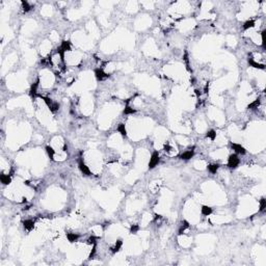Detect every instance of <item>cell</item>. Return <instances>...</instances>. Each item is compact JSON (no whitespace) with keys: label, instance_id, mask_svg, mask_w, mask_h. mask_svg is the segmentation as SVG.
<instances>
[{"label":"cell","instance_id":"obj_24","mask_svg":"<svg viewBox=\"0 0 266 266\" xmlns=\"http://www.w3.org/2000/svg\"><path fill=\"white\" fill-rule=\"evenodd\" d=\"M138 230H139V227H138L137 225H132V226H131V229H130V232L132 233V234H136Z\"/></svg>","mask_w":266,"mask_h":266},{"label":"cell","instance_id":"obj_9","mask_svg":"<svg viewBox=\"0 0 266 266\" xmlns=\"http://www.w3.org/2000/svg\"><path fill=\"white\" fill-rule=\"evenodd\" d=\"M60 49L62 50L64 53L69 52V51H71V50H72L71 43H70L69 41H62V44H60Z\"/></svg>","mask_w":266,"mask_h":266},{"label":"cell","instance_id":"obj_19","mask_svg":"<svg viewBox=\"0 0 266 266\" xmlns=\"http://www.w3.org/2000/svg\"><path fill=\"white\" fill-rule=\"evenodd\" d=\"M135 112H136V109H134L133 107H130L129 105L125 106V108H124V114H125V116H130V114H134Z\"/></svg>","mask_w":266,"mask_h":266},{"label":"cell","instance_id":"obj_17","mask_svg":"<svg viewBox=\"0 0 266 266\" xmlns=\"http://www.w3.org/2000/svg\"><path fill=\"white\" fill-rule=\"evenodd\" d=\"M46 152H47L50 159H52V160L54 159L55 155H56V152H55V150L53 149L51 146H47V147H46Z\"/></svg>","mask_w":266,"mask_h":266},{"label":"cell","instance_id":"obj_20","mask_svg":"<svg viewBox=\"0 0 266 266\" xmlns=\"http://www.w3.org/2000/svg\"><path fill=\"white\" fill-rule=\"evenodd\" d=\"M97 239H98V238L96 237L95 235H92V236H90V237L88 238V240H86V243H88V245H94V244H96V243H97Z\"/></svg>","mask_w":266,"mask_h":266},{"label":"cell","instance_id":"obj_22","mask_svg":"<svg viewBox=\"0 0 266 266\" xmlns=\"http://www.w3.org/2000/svg\"><path fill=\"white\" fill-rule=\"evenodd\" d=\"M22 8H23L24 12L27 13L31 10V5L28 2H26V1H22Z\"/></svg>","mask_w":266,"mask_h":266},{"label":"cell","instance_id":"obj_12","mask_svg":"<svg viewBox=\"0 0 266 266\" xmlns=\"http://www.w3.org/2000/svg\"><path fill=\"white\" fill-rule=\"evenodd\" d=\"M79 234H77V233H66V239H68V241L69 242H76V241H78L79 239Z\"/></svg>","mask_w":266,"mask_h":266},{"label":"cell","instance_id":"obj_18","mask_svg":"<svg viewBox=\"0 0 266 266\" xmlns=\"http://www.w3.org/2000/svg\"><path fill=\"white\" fill-rule=\"evenodd\" d=\"M187 229H189V223L186 220H183L182 221V225L180 226V229H179V235H182V234H184V232H185Z\"/></svg>","mask_w":266,"mask_h":266},{"label":"cell","instance_id":"obj_3","mask_svg":"<svg viewBox=\"0 0 266 266\" xmlns=\"http://www.w3.org/2000/svg\"><path fill=\"white\" fill-rule=\"evenodd\" d=\"M109 74L106 73L102 68H98V69L95 70V77L98 81H104L109 78Z\"/></svg>","mask_w":266,"mask_h":266},{"label":"cell","instance_id":"obj_23","mask_svg":"<svg viewBox=\"0 0 266 266\" xmlns=\"http://www.w3.org/2000/svg\"><path fill=\"white\" fill-rule=\"evenodd\" d=\"M259 204H260V211H263V210L265 209V207H266V200L261 199L260 200Z\"/></svg>","mask_w":266,"mask_h":266},{"label":"cell","instance_id":"obj_6","mask_svg":"<svg viewBox=\"0 0 266 266\" xmlns=\"http://www.w3.org/2000/svg\"><path fill=\"white\" fill-rule=\"evenodd\" d=\"M249 64L251 66H253V68H255V69H259V70H264L265 69V64H260V62H256V60L253 58V57H249Z\"/></svg>","mask_w":266,"mask_h":266},{"label":"cell","instance_id":"obj_5","mask_svg":"<svg viewBox=\"0 0 266 266\" xmlns=\"http://www.w3.org/2000/svg\"><path fill=\"white\" fill-rule=\"evenodd\" d=\"M193 156H195V150L189 149V150L184 151V152L180 155V158L182 160H189V159H191Z\"/></svg>","mask_w":266,"mask_h":266},{"label":"cell","instance_id":"obj_21","mask_svg":"<svg viewBox=\"0 0 266 266\" xmlns=\"http://www.w3.org/2000/svg\"><path fill=\"white\" fill-rule=\"evenodd\" d=\"M206 136L209 139H211L212 141L213 140H215V138H216V131H214V130H209L208 132H207V134H206Z\"/></svg>","mask_w":266,"mask_h":266},{"label":"cell","instance_id":"obj_13","mask_svg":"<svg viewBox=\"0 0 266 266\" xmlns=\"http://www.w3.org/2000/svg\"><path fill=\"white\" fill-rule=\"evenodd\" d=\"M219 167H220V165H219L218 163H211V164H208L207 169H208V172H209L210 174H216Z\"/></svg>","mask_w":266,"mask_h":266},{"label":"cell","instance_id":"obj_16","mask_svg":"<svg viewBox=\"0 0 266 266\" xmlns=\"http://www.w3.org/2000/svg\"><path fill=\"white\" fill-rule=\"evenodd\" d=\"M255 25H256V21H255V20H247V21L244 22V24L242 25V28H243V30H249V29L255 27Z\"/></svg>","mask_w":266,"mask_h":266},{"label":"cell","instance_id":"obj_10","mask_svg":"<svg viewBox=\"0 0 266 266\" xmlns=\"http://www.w3.org/2000/svg\"><path fill=\"white\" fill-rule=\"evenodd\" d=\"M122 246H123V240H121V239L116 240V243L113 244V246L110 247V252H111L112 254H116V253L122 249Z\"/></svg>","mask_w":266,"mask_h":266},{"label":"cell","instance_id":"obj_4","mask_svg":"<svg viewBox=\"0 0 266 266\" xmlns=\"http://www.w3.org/2000/svg\"><path fill=\"white\" fill-rule=\"evenodd\" d=\"M240 163V159L238 158L237 154H232L229 156L228 158V163L227 165L230 167V169H236Z\"/></svg>","mask_w":266,"mask_h":266},{"label":"cell","instance_id":"obj_1","mask_svg":"<svg viewBox=\"0 0 266 266\" xmlns=\"http://www.w3.org/2000/svg\"><path fill=\"white\" fill-rule=\"evenodd\" d=\"M78 169L79 171L81 172V173L84 175V176L86 177H90L93 175V173H92V171H90V169L88 167V165H86L85 163H84V161H83V158H79L78 160Z\"/></svg>","mask_w":266,"mask_h":266},{"label":"cell","instance_id":"obj_7","mask_svg":"<svg viewBox=\"0 0 266 266\" xmlns=\"http://www.w3.org/2000/svg\"><path fill=\"white\" fill-rule=\"evenodd\" d=\"M231 146H232V149L234 150L235 154H237V155L238 154L244 155L245 153H246V150H245L241 145H239V144H232Z\"/></svg>","mask_w":266,"mask_h":266},{"label":"cell","instance_id":"obj_14","mask_svg":"<svg viewBox=\"0 0 266 266\" xmlns=\"http://www.w3.org/2000/svg\"><path fill=\"white\" fill-rule=\"evenodd\" d=\"M116 131L121 134L122 136H126L127 135V129H126V125L123 123L119 124L118 126H116Z\"/></svg>","mask_w":266,"mask_h":266},{"label":"cell","instance_id":"obj_2","mask_svg":"<svg viewBox=\"0 0 266 266\" xmlns=\"http://www.w3.org/2000/svg\"><path fill=\"white\" fill-rule=\"evenodd\" d=\"M159 161H160V155H159V153L157 152V151H155V152L152 153V155H151V158H150L149 169H154L155 166L158 165Z\"/></svg>","mask_w":266,"mask_h":266},{"label":"cell","instance_id":"obj_11","mask_svg":"<svg viewBox=\"0 0 266 266\" xmlns=\"http://www.w3.org/2000/svg\"><path fill=\"white\" fill-rule=\"evenodd\" d=\"M23 227L25 230L27 231H31L34 228V220L33 219H25L23 221Z\"/></svg>","mask_w":266,"mask_h":266},{"label":"cell","instance_id":"obj_15","mask_svg":"<svg viewBox=\"0 0 266 266\" xmlns=\"http://www.w3.org/2000/svg\"><path fill=\"white\" fill-rule=\"evenodd\" d=\"M212 212H213V210H212L211 207L209 206H202V208H201V213H202V215L204 216H209L212 214Z\"/></svg>","mask_w":266,"mask_h":266},{"label":"cell","instance_id":"obj_8","mask_svg":"<svg viewBox=\"0 0 266 266\" xmlns=\"http://www.w3.org/2000/svg\"><path fill=\"white\" fill-rule=\"evenodd\" d=\"M0 181L3 185H10L12 183V175L10 174H2L0 176Z\"/></svg>","mask_w":266,"mask_h":266}]
</instances>
